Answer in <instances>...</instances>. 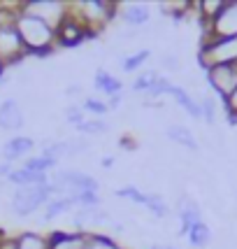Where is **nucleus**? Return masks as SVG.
Instances as JSON below:
<instances>
[{"label": "nucleus", "mask_w": 237, "mask_h": 249, "mask_svg": "<svg viewBox=\"0 0 237 249\" xmlns=\"http://www.w3.org/2000/svg\"><path fill=\"white\" fill-rule=\"evenodd\" d=\"M14 26L19 31V37L28 56H49L56 49V28H51L49 23H44L42 19L33 17L28 12H23L21 7L17 12Z\"/></svg>", "instance_id": "nucleus-1"}, {"label": "nucleus", "mask_w": 237, "mask_h": 249, "mask_svg": "<svg viewBox=\"0 0 237 249\" xmlns=\"http://www.w3.org/2000/svg\"><path fill=\"white\" fill-rule=\"evenodd\" d=\"M56 196L54 186L49 184H35V186H21V189H14V194L10 198V212L14 217L26 219L35 214L40 207H44L51 198Z\"/></svg>", "instance_id": "nucleus-2"}, {"label": "nucleus", "mask_w": 237, "mask_h": 249, "mask_svg": "<svg viewBox=\"0 0 237 249\" xmlns=\"http://www.w3.org/2000/svg\"><path fill=\"white\" fill-rule=\"evenodd\" d=\"M198 65L203 70L214 65H237V37H212L200 42Z\"/></svg>", "instance_id": "nucleus-3"}, {"label": "nucleus", "mask_w": 237, "mask_h": 249, "mask_svg": "<svg viewBox=\"0 0 237 249\" xmlns=\"http://www.w3.org/2000/svg\"><path fill=\"white\" fill-rule=\"evenodd\" d=\"M212 37H237V0H226L221 12L203 26L200 42L212 40Z\"/></svg>", "instance_id": "nucleus-4"}, {"label": "nucleus", "mask_w": 237, "mask_h": 249, "mask_svg": "<svg viewBox=\"0 0 237 249\" xmlns=\"http://www.w3.org/2000/svg\"><path fill=\"white\" fill-rule=\"evenodd\" d=\"M21 10L33 14V17H37V19H42V21L49 23L51 28H58V26L68 19L70 5H68V2H61V0H33V2H23Z\"/></svg>", "instance_id": "nucleus-5"}, {"label": "nucleus", "mask_w": 237, "mask_h": 249, "mask_svg": "<svg viewBox=\"0 0 237 249\" xmlns=\"http://www.w3.org/2000/svg\"><path fill=\"white\" fill-rule=\"evenodd\" d=\"M14 21H0V61L5 65L17 63V61H21V58L28 56Z\"/></svg>", "instance_id": "nucleus-6"}, {"label": "nucleus", "mask_w": 237, "mask_h": 249, "mask_svg": "<svg viewBox=\"0 0 237 249\" xmlns=\"http://www.w3.org/2000/svg\"><path fill=\"white\" fill-rule=\"evenodd\" d=\"M205 75L207 84L216 93V100H221V103L237 89V65H214V68L205 70Z\"/></svg>", "instance_id": "nucleus-7"}, {"label": "nucleus", "mask_w": 237, "mask_h": 249, "mask_svg": "<svg viewBox=\"0 0 237 249\" xmlns=\"http://www.w3.org/2000/svg\"><path fill=\"white\" fill-rule=\"evenodd\" d=\"M174 214L179 219V231H177L179 235H186V233L191 231V226L198 224V221H205V219H203V207H200V203H198L188 191H182V194L177 196Z\"/></svg>", "instance_id": "nucleus-8"}, {"label": "nucleus", "mask_w": 237, "mask_h": 249, "mask_svg": "<svg viewBox=\"0 0 237 249\" xmlns=\"http://www.w3.org/2000/svg\"><path fill=\"white\" fill-rule=\"evenodd\" d=\"M33 149H35V140L31 135H14L10 140L2 142L0 147V159L5 163H23L28 156H33Z\"/></svg>", "instance_id": "nucleus-9"}, {"label": "nucleus", "mask_w": 237, "mask_h": 249, "mask_svg": "<svg viewBox=\"0 0 237 249\" xmlns=\"http://www.w3.org/2000/svg\"><path fill=\"white\" fill-rule=\"evenodd\" d=\"M86 37H91L88 31L77 21L72 14H68V19L56 28V47H77V44L84 42Z\"/></svg>", "instance_id": "nucleus-10"}, {"label": "nucleus", "mask_w": 237, "mask_h": 249, "mask_svg": "<svg viewBox=\"0 0 237 249\" xmlns=\"http://www.w3.org/2000/svg\"><path fill=\"white\" fill-rule=\"evenodd\" d=\"M23 124H26V117H23L21 103L17 98H5L0 103V128L2 130H21Z\"/></svg>", "instance_id": "nucleus-11"}, {"label": "nucleus", "mask_w": 237, "mask_h": 249, "mask_svg": "<svg viewBox=\"0 0 237 249\" xmlns=\"http://www.w3.org/2000/svg\"><path fill=\"white\" fill-rule=\"evenodd\" d=\"M79 207V198L77 196H54L47 205L42 207V221H54L56 217H61L65 212H75Z\"/></svg>", "instance_id": "nucleus-12"}, {"label": "nucleus", "mask_w": 237, "mask_h": 249, "mask_svg": "<svg viewBox=\"0 0 237 249\" xmlns=\"http://www.w3.org/2000/svg\"><path fill=\"white\" fill-rule=\"evenodd\" d=\"M168 96L172 98L174 103L179 105V107L191 117V119H195V121H203V112H200V103H198V98L195 96H191L188 91L184 87H177V84H172L170 87V91H168Z\"/></svg>", "instance_id": "nucleus-13"}, {"label": "nucleus", "mask_w": 237, "mask_h": 249, "mask_svg": "<svg viewBox=\"0 0 237 249\" xmlns=\"http://www.w3.org/2000/svg\"><path fill=\"white\" fill-rule=\"evenodd\" d=\"M121 21L128 28H142L151 21V7L144 2H130L126 7H121Z\"/></svg>", "instance_id": "nucleus-14"}, {"label": "nucleus", "mask_w": 237, "mask_h": 249, "mask_svg": "<svg viewBox=\"0 0 237 249\" xmlns=\"http://www.w3.org/2000/svg\"><path fill=\"white\" fill-rule=\"evenodd\" d=\"M165 138L170 142H174V144L184 147V149H188L191 154H198V149H200L193 130L186 128L184 124H170V126H165Z\"/></svg>", "instance_id": "nucleus-15"}, {"label": "nucleus", "mask_w": 237, "mask_h": 249, "mask_svg": "<svg viewBox=\"0 0 237 249\" xmlns=\"http://www.w3.org/2000/svg\"><path fill=\"white\" fill-rule=\"evenodd\" d=\"M49 182V175L47 173H37V170H31L26 165H19L14 168L7 177V184H12L14 189H21V186H35V184H47Z\"/></svg>", "instance_id": "nucleus-16"}, {"label": "nucleus", "mask_w": 237, "mask_h": 249, "mask_svg": "<svg viewBox=\"0 0 237 249\" xmlns=\"http://www.w3.org/2000/svg\"><path fill=\"white\" fill-rule=\"evenodd\" d=\"M88 233H77V231H54L49 240V249H84Z\"/></svg>", "instance_id": "nucleus-17"}, {"label": "nucleus", "mask_w": 237, "mask_h": 249, "mask_svg": "<svg viewBox=\"0 0 237 249\" xmlns=\"http://www.w3.org/2000/svg\"><path fill=\"white\" fill-rule=\"evenodd\" d=\"M93 87H96V91H100L102 96L112 98V96H121V91H123V82L117 79L112 72H107L105 68H98L96 77H93Z\"/></svg>", "instance_id": "nucleus-18"}, {"label": "nucleus", "mask_w": 237, "mask_h": 249, "mask_svg": "<svg viewBox=\"0 0 237 249\" xmlns=\"http://www.w3.org/2000/svg\"><path fill=\"white\" fill-rule=\"evenodd\" d=\"M214 238V233H212V228L207 221H198L191 226V231L186 233V240H188V245L193 249H207L209 247V242Z\"/></svg>", "instance_id": "nucleus-19"}, {"label": "nucleus", "mask_w": 237, "mask_h": 249, "mask_svg": "<svg viewBox=\"0 0 237 249\" xmlns=\"http://www.w3.org/2000/svg\"><path fill=\"white\" fill-rule=\"evenodd\" d=\"M114 196H117V198H123V200H130V203H135V205H144V210H147V205H149V200H151L149 191H142V189H137L135 184L118 186V189H114Z\"/></svg>", "instance_id": "nucleus-20"}, {"label": "nucleus", "mask_w": 237, "mask_h": 249, "mask_svg": "<svg viewBox=\"0 0 237 249\" xmlns=\"http://www.w3.org/2000/svg\"><path fill=\"white\" fill-rule=\"evenodd\" d=\"M149 56H151V49H137V52H133V54L121 56L118 65H121L123 72H137L142 65L149 61Z\"/></svg>", "instance_id": "nucleus-21"}, {"label": "nucleus", "mask_w": 237, "mask_h": 249, "mask_svg": "<svg viewBox=\"0 0 237 249\" xmlns=\"http://www.w3.org/2000/svg\"><path fill=\"white\" fill-rule=\"evenodd\" d=\"M84 249H126L117 242V238H112L107 233H98V231H91L86 235V242H84Z\"/></svg>", "instance_id": "nucleus-22"}, {"label": "nucleus", "mask_w": 237, "mask_h": 249, "mask_svg": "<svg viewBox=\"0 0 237 249\" xmlns=\"http://www.w3.org/2000/svg\"><path fill=\"white\" fill-rule=\"evenodd\" d=\"M14 249H49V240L47 235L40 233H21L19 238H14Z\"/></svg>", "instance_id": "nucleus-23"}, {"label": "nucleus", "mask_w": 237, "mask_h": 249, "mask_svg": "<svg viewBox=\"0 0 237 249\" xmlns=\"http://www.w3.org/2000/svg\"><path fill=\"white\" fill-rule=\"evenodd\" d=\"M161 72L158 70H144V72H140V75L133 79V84H130V89L135 91V93H149L151 89L156 87V82L161 79Z\"/></svg>", "instance_id": "nucleus-24"}, {"label": "nucleus", "mask_w": 237, "mask_h": 249, "mask_svg": "<svg viewBox=\"0 0 237 249\" xmlns=\"http://www.w3.org/2000/svg\"><path fill=\"white\" fill-rule=\"evenodd\" d=\"M147 212H149L151 217H156V219H170L174 214V207L170 205L161 194H151V200H149V205H147Z\"/></svg>", "instance_id": "nucleus-25"}, {"label": "nucleus", "mask_w": 237, "mask_h": 249, "mask_svg": "<svg viewBox=\"0 0 237 249\" xmlns=\"http://www.w3.org/2000/svg\"><path fill=\"white\" fill-rule=\"evenodd\" d=\"M198 103H200V112H203V121L209 124V126H216V114H219V107H216V96H198Z\"/></svg>", "instance_id": "nucleus-26"}, {"label": "nucleus", "mask_w": 237, "mask_h": 249, "mask_svg": "<svg viewBox=\"0 0 237 249\" xmlns=\"http://www.w3.org/2000/svg\"><path fill=\"white\" fill-rule=\"evenodd\" d=\"M77 133L84 135V138H88V135H105V133H109V124L105 119H86L84 124L77 126Z\"/></svg>", "instance_id": "nucleus-27"}, {"label": "nucleus", "mask_w": 237, "mask_h": 249, "mask_svg": "<svg viewBox=\"0 0 237 249\" xmlns=\"http://www.w3.org/2000/svg\"><path fill=\"white\" fill-rule=\"evenodd\" d=\"M82 107H84V112H88V114H93V119H100L102 114H109V105L107 100H100L98 96H86L82 103H79Z\"/></svg>", "instance_id": "nucleus-28"}, {"label": "nucleus", "mask_w": 237, "mask_h": 249, "mask_svg": "<svg viewBox=\"0 0 237 249\" xmlns=\"http://www.w3.org/2000/svg\"><path fill=\"white\" fill-rule=\"evenodd\" d=\"M88 119V114L84 112V107L79 105V103H72V105H68L65 107V121L70 124V126H79V124H84Z\"/></svg>", "instance_id": "nucleus-29"}, {"label": "nucleus", "mask_w": 237, "mask_h": 249, "mask_svg": "<svg viewBox=\"0 0 237 249\" xmlns=\"http://www.w3.org/2000/svg\"><path fill=\"white\" fill-rule=\"evenodd\" d=\"M68 147H70V159L82 156V154L91 152V140L84 138V135H75V138H68Z\"/></svg>", "instance_id": "nucleus-30"}, {"label": "nucleus", "mask_w": 237, "mask_h": 249, "mask_svg": "<svg viewBox=\"0 0 237 249\" xmlns=\"http://www.w3.org/2000/svg\"><path fill=\"white\" fill-rule=\"evenodd\" d=\"M223 105V109H226V117H228V121L233 124V126H237V89L230 93V96L221 103Z\"/></svg>", "instance_id": "nucleus-31"}, {"label": "nucleus", "mask_w": 237, "mask_h": 249, "mask_svg": "<svg viewBox=\"0 0 237 249\" xmlns=\"http://www.w3.org/2000/svg\"><path fill=\"white\" fill-rule=\"evenodd\" d=\"M158 63H161L165 70H179V58H177L174 54L161 56V58H158Z\"/></svg>", "instance_id": "nucleus-32"}, {"label": "nucleus", "mask_w": 237, "mask_h": 249, "mask_svg": "<svg viewBox=\"0 0 237 249\" xmlns=\"http://www.w3.org/2000/svg\"><path fill=\"white\" fill-rule=\"evenodd\" d=\"M12 170H14V165H12V163L0 161V182H7V177H10Z\"/></svg>", "instance_id": "nucleus-33"}, {"label": "nucleus", "mask_w": 237, "mask_h": 249, "mask_svg": "<svg viewBox=\"0 0 237 249\" xmlns=\"http://www.w3.org/2000/svg\"><path fill=\"white\" fill-rule=\"evenodd\" d=\"M114 161H117L114 156H102V159H100V165L105 168V173H107V170H112V168H114Z\"/></svg>", "instance_id": "nucleus-34"}, {"label": "nucleus", "mask_w": 237, "mask_h": 249, "mask_svg": "<svg viewBox=\"0 0 237 249\" xmlns=\"http://www.w3.org/2000/svg\"><path fill=\"white\" fill-rule=\"evenodd\" d=\"M149 249H177L174 245H168V242H153Z\"/></svg>", "instance_id": "nucleus-35"}, {"label": "nucleus", "mask_w": 237, "mask_h": 249, "mask_svg": "<svg viewBox=\"0 0 237 249\" xmlns=\"http://www.w3.org/2000/svg\"><path fill=\"white\" fill-rule=\"evenodd\" d=\"M5 68H7V65H5V63H2V61H0V84L5 82V79H2V75H5Z\"/></svg>", "instance_id": "nucleus-36"}]
</instances>
